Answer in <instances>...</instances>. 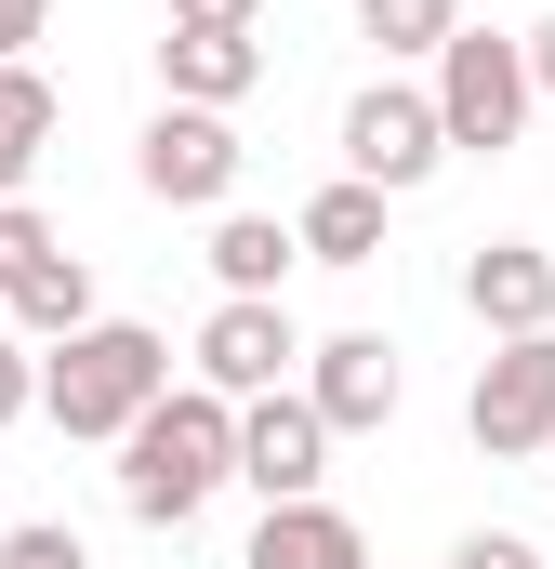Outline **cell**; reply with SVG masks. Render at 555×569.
<instances>
[{
	"label": "cell",
	"mask_w": 555,
	"mask_h": 569,
	"mask_svg": "<svg viewBox=\"0 0 555 569\" xmlns=\"http://www.w3.org/2000/svg\"><path fill=\"white\" fill-rule=\"evenodd\" d=\"M543 463H555V450H543Z\"/></svg>",
	"instance_id": "d4e9b609"
},
{
	"label": "cell",
	"mask_w": 555,
	"mask_h": 569,
	"mask_svg": "<svg viewBox=\"0 0 555 569\" xmlns=\"http://www.w3.org/2000/svg\"><path fill=\"white\" fill-rule=\"evenodd\" d=\"M40 13H53V0H0V67H27V40H40Z\"/></svg>",
	"instance_id": "7402d4cb"
},
{
	"label": "cell",
	"mask_w": 555,
	"mask_h": 569,
	"mask_svg": "<svg viewBox=\"0 0 555 569\" xmlns=\"http://www.w3.org/2000/svg\"><path fill=\"white\" fill-rule=\"evenodd\" d=\"M239 159H252V146L225 133V107H159L145 146H133V186H145V199H172V212H225Z\"/></svg>",
	"instance_id": "5b68a950"
},
{
	"label": "cell",
	"mask_w": 555,
	"mask_h": 569,
	"mask_svg": "<svg viewBox=\"0 0 555 569\" xmlns=\"http://www.w3.org/2000/svg\"><path fill=\"white\" fill-rule=\"evenodd\" d=\"M463 425H476V450H490V463H543V450H555V331L490 345V371H476Z\"/></svg>",
	"instance_id": "277c9868"
},
{
	"label": "cell",
	"mask_w": 555,
	"mask_h": 569,
	"mask_svg": "<svg viewBox=\"0 0 555 569\" xmlns=\"http://www.w3.org/2000/svg\"><path fill=\"white\" fill-rule=\"evenodd\" d=\"M40 252H53V226H40V212H27V199H0V291L27 279V266H40Z\"/></svg>",
	"instance_id": "ac0fdd59"
},
{
	"label": "cell",
	"mask_w": 555,
	"mask_h": 569,
	"mask_svg": "<svg viewBox=\"0 0 555 569\" xmlns=\"http://www.w3.org/2000/svg\"><path fill=\"white\" fill-rule=\"evenodd\" d=\"M450 159V133H436V93H397V80H371L357 107H344V186H423Z\"/></svg>",
	"instance_id": "8992f818"
},
{
	"label": "cell",
	"mask_w": 555,
	"mask_h": 569,
	"mask_svg": "<svg viewBox=\"0 0 555 569\" xmlns=\"http://www.w3.org/2000/svg\"><path fill=\"white\" fill-rule=\"evenodd\" d=\"M212 279L252 291V305H278V279H291V226H265V212H225V226H212Z\"/></svg>",
	"instance_id": "2e32d148"
},
{
	"label": "cell",
	"mask_w": 555,
	"mask_h": 569,
	"mask_svg": "<svg viewBox=\"0 0 555 569\" xmlns=\"http://www.w3.org/2000/svg\"><path fill=\"white\" fill-rule=\"evenodd\" d=\"M0 305H13V318H27L40 345H67V331H93V266H80V252L53 239V252H40V266H27L13 291H0Z\"/></svg>",
	"instance_id": "5bb4252c"
},
{
	"label": "cell",
	"mask_w": 555,
	"mask_h": 569,
	"mask_svg": "<svg viewBox=\"0 0 555 569\" xmlns=\"http://www.w3.org/2000/svg\"><path fill=\"white\" fill-rule=\"evenodd\" d=\"M516 67H529V93H555V13L529 27V40H516Z\"/></svg>",
	"instance_id": "cb8c5ba5"
},
{
	"label": "cell",
	"mask_w": 555,
	"mask_h": 569,
	"mask_svg": "<svg viewBox=\"0 0 555 569\" xmlns=\"http://www.w3.org/2000/svg\"><path fill=\"white\" fill-rule=\"evenodd\" d=\"M291 252L304 266H371L384 252V186H317L304 226H291Z\"/></svg>",
	"instance_id": "4fadbf2b"
},
{
	"label": "cell",
	"mask_w": 555,
	"mask_h": 569,
	"mask_svg": "<svg viewBox=\"0 0 555 569\" xmlns=\"http://www.w3.org/2000/svg\"><path fill=\"white\" fill-rule=\"evenodd\" d=\"M225 477H239V398H212V385H172L120 425V503L145 530H185Z\"/></svg>",
	"instance_id": "6da1fadb"
},
{
	"label": "cell",
	"mask_w": 555,
	"mask_h": 569,
	"mask_svg": "<svg viewBox=\"0 0 555 569\" xmlns=\"http://www.w3.org/2000/svg\"><path fill=\"white\" fill-rule=\"evenodd\" d=\"M529 67H516V40H490V27H450L436 40V133L476 146V159H503V146L529 133Z\"/></svg>",
	"instance_id": "3957f363"
},
{
	"label": "cell",
	"mask_w": 555,
	"mask_h": 569,
	"mask_svg": "<svg viewBox=\"0 0 555 569\" xmlns=\"http://www.w3.org/2000/svg\"><path fill=\"white\" fill-rule=\"evenodd\" d=\"M239 477L265 490V503H317V477H331V425L278 385V398H252L239 411Z\"/></svg>",
	"instance_id": "9c48e42d"
},
{
	"label": "cell",
	"mask_w": 555,
	"mask_h": 569,
	"mask_svg": "<svg viewBox=\"0 0 555 569\" xmlns=\"http://www.w3.org/2000/svg\"><path fill=\"white\" fill-rule=\"evenodd\" d=\"M53 120H67V107H53V80H40V67H0V199H13L27 172H40Z\"/></svg>",
	"instance_id": "9a60e30c"
},
{
	"label": "cell",
	"mask_w": 555,
	"mask_h": 569,
	"mask_svg": "<svg viewBox=\"0 0 555 569\" xmlns=\"http://www.w3.org/2000/svg\"><path fill=\"white\" fill-rule=\"evenodd\" d=\"M463 27V0H357V40H384V53H436Z\"/></svg>",
	"instance_id": "e0dca14e"
},
{
	"label": "cell",
	"mask_w": 555,
	"mask_h": 569,
	"mask_svg": "<svg viewBox=\"0 0 555 569\" xmlns=\"http://www.w3.org/2000/svg\"><path fill=\"white\" fill-rule=\"evenodd\" d=\"M145 398H172V345H159L145 318H93V331H67L53 371H40V411H53L67 437H120Z\"/></svg>",
	"instance_id": "7a4b0ae2"
},
{
	"label": "cell",
	"mask_w": 555,
	"mask_h": 569,
	"mask_svg": "<svg viewBox=\"0 0 555 569\" xmlns=\"http://www.w3.org/2000/svg\"><path fill=\"white\" fill-rule=\"evenodd\" d=\"M265 0H172V27H252Z\"/></svg>",
	"instance_id": "603a6c76"
},
{
	"label": "cell",
	"mask_w": 555,
	"mask_h": 569,
	"mask_svg": "<svg viewBox=\"0 0 555 569\" xmlns=\"http://www.w3.org/2000/svg\"><path fill=\"white\" fill-rule=\"evenodd\" d=\"M239 569H371V543H357L344 503H265V530H252Z\"/></svg>",
	"instance_id": "7c38bea8"
},
{
	"label": "cell",
	"mask_w": 555,
	"mask_h": 569,
	"mask_svg": "<svg viewBox=\"0 0 555 569\" xmlns=\"http://www.w3.org/2000/svg\"><path fill=\"white\" fill-rule=\"evenodd\" d=\"M0 569H93V557H80V530H13Z\"/></svg>",
	"instance_id": "d6986e66"
},
{
	"label": "cell",
	"mask_w": 555,
	"mask_h": 569,
	"mask_svg": "<svg viewBox=\"0 0 555 569\" xmlns=\"http://www.w3.org/2000/svg\"><path fill=\"white\" fill-rule=\"evenodd\" d=\"M463 305L516 345V331H555V252L529 239H490V252H463Z\"/></svg>",
	"instance_id": "30bf717a"
},
{
	"label": "cell",
	"mask_w": 555,
	"mask_h": 569,
	"mask_svg": "<svg viewBox=\"0 0 555 569\" xmlns=\"http://www.w3.org/2000/svg\"><path fill=\"white\" fill-rule=\"evenodd\" d=\"M159 80H172V107H239L265 80V40L252 27H172L159 40Z\"/></svg>",
	"instance_id": "8fae6325"
},
{
	"label": "cell",
	"mask_w": 555,
	"mask_h": 569,
	"mask_svg": "<svg viewBox=\"0 0 555 569\" xmlns=\"http://www.w3.org/2000/svg\"><path fill=\"white\" fill-rule=\"evenodd\" d=\"M291 371H304V331H291V305L225 291V305H212V331H199V385H212V398H278Z\"/></svg>",
	"instance_id": "52a82bcc"
},
{
	"label": "cell",
	"mask_w": 555,
	"mask_h": 569,
	"mask_svg": "<svg viewBox=\"0 0 555 569\" xmlns=\"http://www.w3.org/2000/svg\"><path fill=\"white\" fill-rule=\"evenodd\" d=\"M450 569H543V557H529L516 530H476V543H463V557H450Z\"/></svg>",
	"instance_id": "44dd1931"
},
{
	"label": "cell",
	"mask_w": 555,
	"mask_h": 569,
	"mask_svg": "<svg viewBox=\"0 0 555 569\" xmlns=\"http://www.w3.org/2000/svg\"><path fill=\"white\" fill-rule=\"evenodd\" d=\"M27 411H40V358L0 331V425H27Z\"/></svg>",
	"instance_id": "ffe728a7"
},
{
	"label": "cell",
	"mask_w": 555,
	"mask_h": 569,
	"mask_svg": "<svg viewBox=\"0 0 555 569\" xmlns=\"http://www.w3.org/2000/svg\"><path fill=\"white\" fill-rule=\"evenodd\" d=\"M304 411H317L331 437L397 425V345H384V331H331V345H304Z\"/></svg>",
	"instance_id": "ba28073f"
}]
</instances>
